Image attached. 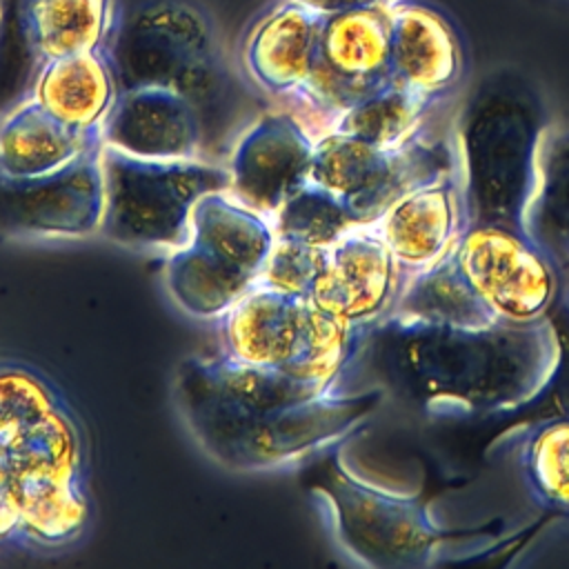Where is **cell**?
I'll use <instances>...</instances> for the list:
<instances>
[{
  "label": "cell",
  "mask_w": 569,
  "mask_h": 569,
  "mask_svg": "<svg viewBox=\"0 0 569 569\" xmlns=\"http://www.w3.org/2000/svg\"><path fill=\"white\" fill-rule=\"evenodd\" d=\"M382 320L393 325L456 327L496 322L465 280L453 253V244L429 267L409 273Z\"/></svg>",
  "instance_id": "obj_20"
},
{
  "label": "cell",
  "mask_w": 569,
  "mask_h": 569,
  "mask_svg": "<svg viewBox=\"0 0 569 569\" xmlns=\"http://www.w3.org/2000/svg\"><path fill=\"white\" fill-rule=\"evenodd\" d=\"M273 240L271 218L231 189L204 193L191 209L187 242L238 271L260 278Z\"/></svg>",
  "instance_id": "obj_18"
},
{
  "label": "cell",
  "mask_w": 569,
  "mask_h": 569,
  "mask_svg": "<svg viewBox=\"0 0 569 569\" xmlns=\"http://www.w3.org/2000/svg\"><path fill=\"white\" fill-rule=\"evenodd\" d=\"M316 138L289 109H271L251 120L227 156L231 191L267 213L293 196L309 173Z\"/></svg>",
  "instance_id": "obj_9"
},
{
  "label": "cell",
  "mask_w": 569,
  "mask_h": 569,
  "mask_svg": "<svg viewBox=\"0 0 569 569\" xmlns=\"http://www.w3.org/2000/svg\"><path fill=\"white\" fill-rule=\"evenodd\" d=\"M305 485L336 545L365 567L425 569L438 562L447 540L460 538L436 522L420 493L393 491L356 476L342 458V445L307 460Z\"/></svg>",
  "instance_id": "obj_4"
},
{
  "label": "cell",
  "mask_w": 569,
  "mask_h": 569,
  "mask_svg": "<svg viewBox=\"0 0 569 569\" xmlns=\"http://www.w3.org/2000/svg\"><path fill=\"white\" fill-rule=\"evenodd\" d=\"M525 233L556 267H565L569 256V129L545 138Z\"/></svg>",
  "instance_id": "obj_26"
},
{
  "label": "cell",
  "mask_w": 569,
  "mask_h": 569,
  "mask_svg": "<svg viewBox=\"0 0 569 569\" xmlns=\"http://www.w3.org/2000/svg\"><path fill=\"white\" fill-rule=\"evenodd\" d=\"M18 536V507L9 487H0V542Z\"/></svg>",
  "instance_id": "obj_34"
},
{
  "label": "cell",
  "mask_w": 569,
  "mask_h": 569,
  "mask_svg": "<svg viewBox=\"0 0 569 569\" xmlns=\"http://www.w3.org/2000/svg\"><path fill=\"white\" fill-rule=\"evenodd\" d=\"M258 278L184 242L167 251L164 284L169 298L196 320H218Z\"/></svg>",
  "instance_id": "obj_21"
},
{
  "label": "cell",
  "mask_w": 569,
  "mask_h": 569,
  "mask_svg": "<svg viewBox=\"0 0 569 569\" xmlns=\"http://www.w3.org/2000/svg\"><path fill=\"white\" fill-rule=\"evenodd\" d=\"M389 9H356L325 18L320 62L349 78L389 76Z\"/></svg>",
  "instance_id": "obj_23"
},
{
  "label": "cell",
  "mask_w": 569,
  "mask_h": 569,
  "mask_svg": "<svg viewBox=\"0 0 569 569\" xmlns=\"http://www.w3.org/2000/svg\"><path fill=\"white\" fill-rule=\"evenodd\" d=\"M431 98L387 78L380 87L353 102L333 131L360 138L380 149H402L420 136Z\"/></svg>",
  "instance_id": "obj_24"
},
{
  "label": "cell",
  "mask_w": 569,
  "mask_h": 569,
  "mask_svg": "<svg viewBox=\"0 0 569 569\" xmlns=\"http://www.w3.org/2000/svg\"><path fill=\"white\" fill-rule=\"evenodd\" d=\"M547 133L542 98L522 73L496 69L471 89L453 133L467 224L525 231Z\"/></svg>",
  "instance_id": "obj_3"
},
{
  "label": "cell",
  "mask_w": 569,
  "mask_h": 569,
  "mask_svg": "<svg viewBox=\"0 0 569 569\" xmlns=\"http://www.w3.org/2000/svg\"><path fill=\"white\" fill-rule=\"evenodd\" d=\"M271 222L276 233L320 247H329L345 229L358 224L342 200L311 182L289 196L271 216Z\"/></svg>",
  "instance_id": "obj_30"
},
{
  "label": "cell",
  "mask_w": 569,
  "mask_h": 569,
  "mask_svg": "<svg viewBox=\"0 0 569 569\" xmlns=\"http://www.w3.org/2000/svg\"><path fill=\"white\" fill-rule=\"evenodd\" d=\"M389 78L436 98L462 73V49L451 24L420 2L400 0L389 9Z\"/></svg>",
  "instance_id": "obj_14"
},
{
  "label": "cell",
  "mask_w": 569,
  "mask_h": 569,
  "mask_svg": "<svg viewBox=\"0 0 569 569\" xmlns=\"http://www.w3.org/2000/svg\"><path fill=\"white\" fill-rule=\"evenodd\" d=\"M11 480H13V467H11L9 440L0 436V487H9Z\"/></svg>",
  "instance_id": "obj_35"
},
{
  "label": "cell",
  "mask_w": 569,
  "mask_h": 569,
  "mask_svg": "<svg viewBox=\"0 0 569 569\" xmlns=\"http://www.w3.org/2000/svg\"><path fill=\"white\" fill-rule=\"evenodd\" d=\"M400 271L436 262L465 229V204L456 160L396 196L373 220Z\"/></svg>",
  "instance_id": "obj_12"
},
{
  "label": "cell",
  "mask_w": 569,
  "mask_h": 569,
  "mask_svg": "<svg viewBox=\"0 0 569 569\" xmlns=\"http://www.w3.org/2000/svg\"><path fill=\"white\" fill-rule=\"evenodd\" d=\"M325 16L300 0H273L242 36L240 64L253 87L273 98H291L320 56Z\"/></svg>",
  "instance_id": "obj_13"
},
{
  "label": "cell",
  "mask_w": 569,
  "mask_h": 569,
  "mask_svg": "<svg viewBox=\"0 0 569 569\" xmlns=\"http://www.w3.org/2000/svg\"><path fill=\"white\" fill-rule=\"evenodd\" d=\"M0 29H2V0H0Z\"/></svg>",
  "instance_id": "obj_36"
},
{
  "label": "cell",
  "mask_w": 569,
  "mask_h": 569,
  "mask_svg": "<svg viewBox=\"0 0 569 569\" xmlns=\"http://www.w3.org/2000/svg\"><path fill=\"white\" fill-rule=\"evenodd\" d=\"M100 236L131 249L171 251L187 242L193 204L229 189V169L211 158H142L102 142Z\"/></svg>",
  "instance_id": "obj_6"
},
{
  "label": "cell",
  "mask_w": 569,
  "mask_h": 569,
  "mask_svg": "<svg viewBox=\"0 0 569 569\" xmlns=\"http://www.w3.org/2000/svg\"><path fill=\"white\" fill-rule=\"evenodd\" d=\"M7 440L13 478L80 476V440L62 405Z\"/></svg>",
  "instance_id": "obj_28"
},
{
  "label": "cell",
  "mask_w": 569,
  "mask_h": 569,
  "mask_svg": "<svg viewBox=\"0 0 569 569\" xmlns=\"http://www.w3.org/2000/svg\"><path fill=\"white\" fill-rule=\"evenodd\" d=\"M100 138L142 158H207V127L200 107L169 87L118 91Z\"/></svg>",
  "instance_id": "obj_11"
},
{
  "label": "cell",
  "mask_w": 569,
  "mask_h": 569,
  "mask_svg": "<svg viewBox=\"0 0 569 569\" xmlns=\"http://www.w3.org/2000/svg\"><path fill=\"white\" fill-rule=\"evenodd\" d=\"M385 360L400 387L442 418L513 411L545 393L562 362L549 318L533 322L393 325Z\"/></svg>",
  "instance_id": "obj_1"
},
{
  "label": "cell",
  "mask_w": 569,
  "mask_h": 569,
  "mask_svg": "<svg viewBox=\"0 0 569 569\" xmlns=\"http://www.w3.org/2000/svg\"><path fill=\"white\" fill-rule=\"evenodd\" d=\"M118 91L169 87L202 111L227 93V62L213 20L196 0H133L116 4L102 47Z\"/></svg>",
  "instance_id": "obj_5"
},
{
  "label": "cell",
  "mask_w": 569,
  "mask_h": 569,
  "mask_svg": "<svg viewBox=\"0 0 569 569\" xmlns=\"http://www.w3.org/2000/svg\"><path fill=\"white\" fill-rule=\"evenodd\" d=\"M365 331L367 327L351 325L307 298L296 349L280 369L318 391L338 387V378Z\"/></svg>",
  "instance_id": "obj_25"
},
{
  "label": "cell",
  "mask_w": 569,
  "mask_h": 569,
  "mask_svg": "<svg viewBox=\"0 0 569 569\" xmlns=\"http://www.w3.org/2000/svg\"><path fill=\"white\" fill-rule=\"evenodd\" d=\"M307 298L258 278L218 318L222 353L251 365L284 367L300 336Z\"/></svg>",
  "instance_id": "obj_15"
},
{
  "label": "cell",
  "mask_w": 569,
  "mask_h": 569,
  "mask_svg": "<svg viewBox=\"0 0 569 569\" xmlns=\"http://www.w3.org/2000/svg\"><path fill=\"white\" fill-rule=\"evenodd\" d=\"M100 144V133L76 131L24 96L0 118V180L58 173Z\"/></svg>",
  "instance_id": "obj_16"
},
{
  "label": "cell",
  "mask_w": 569,
  "mask_h": 569,
  "mask_svg": "<svg viewBox=\"0 0 569 569\" xmlns=\"http://www.w3.org/2000/svg\"><path fill=\"white\" fill-rule=\"evenodd\" d=\"M100 147L44 178L0 180V231L44 240L98 233L104 207Z\"/></svg>",
  "instance_id": "obj_8"
},
{
  "label": "cell",
  "mask_w": 569,
  "mask_h": 569,
  "mask_svg": "<svg viewBox=\"0 0 569 569\" xmlns=\"http://www.w3.org/2000/svg\"><path fill=\"white\" fill-rule=\"evenodd\" d=\"M520 460L531 496L545 509L569 516V416L536 425Z\"/></svg>",
  "instance_id": "obj_29"
},
{
  "label": "cell",
  "mask_w": 569,
  "mask_h": 569,
  "mask_svg": "<svg viewBox=\"0 0 569 569\" xmlns=\"http://www.w3.org/2000/svg\"><path fill=\"white\" fill-rule=\"evenodd\" d=\"M398 280L400 267L376 224L358 222L327 247L309 298L351 325L371 327L389 313Z\"/></svg>",
  "instance_id": "obj_10"
},
{
  "label": "cell",
  "mask_w": 569,
  "mask_h": 569,
  "mask_svg": "<svg viewBox=\"0 0 569 569\" xmlns=\"http://www.w3.org/2000/svg\"><path fill=\"white\" fill-rule=\"evenodd\" d=\"M300 2L318 11L320 16L329 18V16L356 11V9H391L400 0H300Z\"/></svg>",
  "instance_id": "obj_33"
},
{
  "label": "cell",
  "mask_w": 569,
  "mask_h": 569,
  "mask_svg": "<svg viewBox=\"0 0 569 569\" xmlns=\"http://www.w3.org/2000/svg\"><path fill=\"white\" fill-rule=\"evenodd\" d=\"M116 0H18V27L36 67L44 60L100 51Z\"/></svg>",
  "instance_id": "obj_19"
},
{
  "label": "cell",
  "mask_w": 569,
  "mask_h": 569,
  "mask_svg": "<svg viewBox=\"0 0 569 569\" xmlns=\"http://www.w3.org/2000/svg\"><path fill=\"white\" fill-rule=\"evenodd\" d=\"M325 256L327 247L276 233L260 278L287 293L309 296L325 264Z\"/></svg>",
  "instance_id": "obj_32"
},
{
  "label": "cell",
  "mask_w": 569,
  "mask_h": 569,
  "mask_svg": "<svg viewBox=\"0 0 569 569\" xmlns=\"http://www.w3.org/2000/svg\"><path fill=\"white\" fill-rule=\"evenodd\" d=\"M458 267L496 322L547 318L556 264L531 236L505 224H467L453 242Z\"/></svg>",
  "instance_id": "obj_7"
},
{
  "label": "cell",
  "mask_w": 569,
  "mask_h": 569,
  "mask_svg": "<svg viewBox=\"0 0 569 569\" xmlns=\"http://www.w3.org/2000/svg\"><path fill=\"white\" fill-rule=\"evenodd\" d=\"M198 365L209 376V380L247 416H264L269 411L322 393L296 380L280 367L251 365L224 353L218 358H198Z\"/></svg>",
  "instance_id": "obj_27"
},
{
  "label": "cell",
  "mask_w": 569,
  "mask_h": 569,
  "mask_svg": "<svg viewBox=\"0 0 569 569\" xmlns=\"http://www.w3.org/2000/svg\"><path fill=\"white\" fill-rule=\"evenodd\" d=\"M27 96L62 124L82 133H100L116 102L118 84L100 49L40 62Z\"/></svg>",
  "instance_id": "obj_17"
},
{
  "label": "cell",
  "mask_w": 569,
  "mask_h": 569,
  "mask_svg": "<svg viewBox=\"0 0 569 569\" xmlns=\"http://www.w3.org/2000/svg\"><path fill=\"white\" fill-rule=\"evenodd\" d=\"M60 407L53 387L22 365L0 362V436L11 438Z\"/></svg>",
  "instance_id": "obj_31"
},
{
  "label": "cell",
  "mask_w": 569,
  "mask_h": 569,
  "mask_svg": "<svg viewBox=\"0 0 569 569\" xmlns=\"http://www.w3.org/2000/svg\"><path fill=\"white\" fill-rule=\"evenodd\" d=\"M567 305H569V302H567Z\"/></svg>",
  "instance_id": "obj_38"
},
{
  "label": "cell",
  "mask_w": 569,
  "mask_h": 569,
  "mask_svg": "<svg viewBox=\"0 0 569 569\" xmlns=\"http://www.w3.org/2000/svg\"><path fill=\"white\" fill-rule=\"evenodd\" d=\"M11 493L18 507V536L38 545H64L87 522L80 476H16Z\"/></svg>",
  "instance_id": "obj_22"
},
{
  "label": "cell",
  "mask_w": 569,
  "mask_h": 569,
  "mask_svg": "<svg viewBox=\"0 0 569 569\" xmlns=\"http://www.w3.org/2000/svg\"><path fill=\"white\" fill-rule=\"evenodd\" d=\"M176 396L187 429L207 456L233 471H269L342 445L376 413L385 391L331 387L264 416H247L189 358L178 369Z\"/></svg>",
  "instance_id": "obj_2"
},
{
  "label": "cell",
  "mask_w": 569,
  "mask_h": 569,
  "mask_svg": "<svg viewBox=\"0 0 569 569\" xmlns=\"http://www.w3.org/2000/svg\"><path fill=\"white\" fill-rule=\"evenodd\" d=\"M562 269H569V256H567V262H565V267Z\"/></svg>",
  "instance_id": "obj_37"
}]
</instances>
